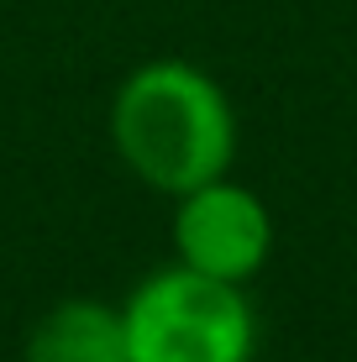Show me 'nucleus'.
Instances as JSON below:
<instances>
[{
    "instance_id": "2",
    "label": "nucleus",
    "mask_w": 357,
    "mask_h": 362,
    "mask_svg": "<svg viewBox=\"0 0 357 362\" xmlns=\"http://www.w3.org/2000/svg\"><path fill=\"white\" fill-rule=\"evenodd\" d=\"M131 362H252L257 310L247 284L211 279L200 268L168 263L147 273L121 305Z\"/></svg>"
},
{
    "instance_id": "3",
    "label": "nucleus",
    "mask_w": 357,
    "mask_h": 362,
    "mask_svg": "<svg viewBox=\"0 0 357 362\" xmlns=\"http://www.w3.org/2000/svg\"><path fill=\"white\" fill-rule=\"evenodd\" d=\"M268 252H274V216L263 194L237 184L231 173L174 194V263L226 284H247L263 273Z\"/></svg>"
},
{
    "instance_id": "4",
    "label": "nucleus",
    "mask_w": 357,
    "mask_h": 362,
    "mask_svg": "<svg viewBox=\"0 0 357 362\" xmlns=\"http://www.w3.org/2000/svg\"><path fill=\"white\" fill-rule=\"evenodd\" d=\"M27 362H131L127 315L100 299H58L27 331Z\"/></svg>"
},
{
    "instance_id": "1",
    "label": "nucleus",
    "mask_w": 357,
    "mask_h": 362,
    "mask_svg": "<svg viewBox=\"0 0 357 362\" xmlns=\"http://www.w3.org/2000/svg\"><path fill=\"white\" fill-rule=\"evenodd\" d=\"M110 142L147 189L184 194L231 173L237 110L221 79L184 58H153L131 69L110 100Z\"/></svg>"
}]
</instances>
